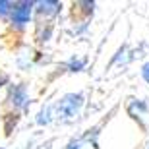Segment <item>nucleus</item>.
<instances>
[{
  "label": "nucleus",
  "mask_w": 149,
  "mask_h": 149,
  "mask_svg": "<svg viewBox=\"0 0 149 149\" xmlns=\"http://www.w3.org/2000/svg\"><path fill=\"white\" fill-rule=\"evenodd\" d=\"M14 10V4L12 2H2L0 0V16H6L8 12H12Z\"/></svg>",
  "instance_id": "0eeeda50"
},
{
  "label": "nucleus",
  "mask_w": 149,
  "mask_h": 149,
  "mask_svg": "<svg viewBox=\"0 0 149 149\" xmlns=\"http://www.w3.org/2000/svg\"><path fill=\"white\" fill-rule=\"evenodd\" d=\"M39 8L37 10L41 12V14H47V16H50V14H58L62 8L60 2H41V4H37Z\"/></svg>",
  "instance_id": "20e7f679"
},
{
  "label": "nucleus",
  "mask_w": 149,
  "mask_h": 149,
  "mask_svg": "<svg viewBox=\"0 0 149 149\" xmlns=\"http://www.w3.org/2000/svg\"><path fill=\"white\" fill-rule=\"evenodd\" d=\"M33 2H17L14 4V10H12V23L16 27H23L25 23L29 22L31 17V12H33Z\"/></svg>",
  "instance_id": "f03ea898"
},
{
  "label": "nucleus",
  "mask_w": 149,
  "mask_h": 149,
  "mask_svg": "<svg viewBox=\"0 0 149 149\" xmlns=\"http://www.w3.org/2000/svg\"><path fill=\"white\" fill-rule=\"evenodd\" d=\"M27 95H25V89L22 87V85H17V87L12 89V103L16 107H25L27 105Z\"/></svg>",
  "instance_id": "7ed1b4c3"
},
{
  "label": "nucleus",
  "mask_w": 149,
  "mask_h": 149,
  "mask_svg": "<svg viewBox=\"0 0 149 149\" xmlns=\"http://www.w3.org/2000/svg\"><path fill=\"white\" fill-rule=\"evenodd\" d=\"M52 116H54V105L52 107H47V109H43V111L39 112V116H37V124H41V126H47L50 120H52Z\"/></svg>",
  "instance_id": "39448f33"
},
{
  "label": "nucleus",
  "mask_w": 149,
  "mask_h": 149,
  "mask_svg": "<svg viewBox=\"0 0 149 149\" xmlns=\"http://www.w3.org/2000/svg\"><path fill=\"white\" fill-rule=\"evenodd\" d=\"M147 149H149V147H147Z\"/></svg>",
  "instance_id": "9d476101"
},
{
  "label": "nucleus",
  "mask_w": 149,
  "mask_h": 149,
  "mask_svg": "<svg viewBox=\"0 0 149 149\" xmlns=\"http://www.w3.org/2000/svg\"><path fill=\"white\" fill-rule=\"evenodd\" d=\"M81 107H83L81 93H68L54 105V116L60 120H74L79 114Z\"/></svg>",
  "instance_id": "f257e3e1"
},
{
  "label": "nucleus",
  "mask_w": 149,
  "mask_h": 149,
  "mask_svg": "<svg viewBox=\"0 0 149 149\" xmlns=\"http://www.w3.org/2000/svg\"><path fill=\"white\" fill-rule=\"evenodd\" d=\"M66 149H85V145H83V141H72Z\"/></svg>",
  "instance_id": "1a4fd4ad"
},
{
  "label": "nucleus",
  "mask_w": 149,
  "mask_h": 149,
  "mask_svg": "<svg viewBox=\"0 0 149 149\" xmlns=\"http://www.w3.org/2000/svg\"><path fill=\"white\" fill-rule=\"evenodd\" d=\"M141 77L149 83V62H145L143 66H141Z\"/></svg>",
  "instance_id": "6e6552de"
},
{
  "label": "nucleus",
  "mask_w": 149,
  "mask_h": 149,
  "mask_svg": "<svg viewBox=\"0 0 149 149\" xmlns=\"http://www.w3.org/2000/svg\"><path fill=\"white\" fill-rule=\"evenodd\" d=\"M72 72H79V70H83V66H85V60L83 58H72V60L66 64Z\"/></svg>",
  "instance_id": "423d86ee"
}]
</instances>
